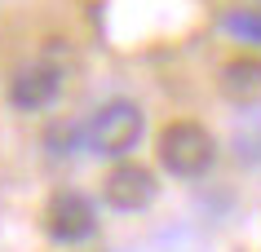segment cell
<instances>
[{"label":"cell","instance_id":"obj_1","mask_svg":"<svg viewBox=\"0 0 261 252\" xmlns=\"http://www.w3.org/2000/svg\"><path fill=\"white\" fill-rule=\"evenodd\" d=\"M142 128H146V120H142V111L133 102L111 98L84 120V151L102 155V159H124L142 142Z\"/></svg>","mask_w":261,"mask_h":252},{"label":"cell","instance_id":"obj_2","mask_svg":"<svg viewBox=\"0 0 261 252\" xmlns=\"http://www.w3.org/2000/svg\"><path fill=\"white\" fill-rule=\"evenodd\" d=\"M160 164L173 173V177H204L208 168L217 164V142L208 133L204 124H195V120H177V124H168L160 133Z\"/></svg>","mask_w":261,"mask_h":252},{"label":"cell","instance_id":"obj_3","mask_svg":"<svg viewBox=\"0 0 261 252\" xmlns=\"http://www.w3.org/2000/svg\"><path fill=\"white\" fill-rule=\"evenodd\" d=\"M97 230V208L93 199L75 195V190H58L49 204H44V235L62 243V248H75L84 239H93Z\"/></svg>","mask_w":261,"mask_h":252},{"label":"cell","instance_id":"obj_4","mask_svg":"<svg viewBox=\"0 0 261 252\" xmlns=\"http://www.w3.org/2000/svg\"><path fill=\"white\" fill-rule=\"evenodd\" d=\"M155 190H160V186H155V173L142 168V164H133V159H120V164L107 173V182H102V199H107L115 212L151 208Z\"/></svg>","mask_w":261,"mask_h":252},{"label":"cell","instance_id":"obj_5","mask_svg":"<svg viewBox=\"0 0 261 252\" xmlns=\"http://www.w3.org/2000/svg\"><path fill=\"white\" fill-rule=\"evenodd\" d=\"M58 98H62V67L44 62V58L18 67L14 80H9V102H14L18 111H44Z\"/></svg>","mask_w":261,"mask_h":252},{"label":"cell","instance_id":"obj_6","mask_svg":"<svg viewBox=\"0 0 261 252\" xmlns=\"http://www.w3.org/2000/svg\"><path fill=\"white\" fill-rule=\"evenodd\" d=\"M221 93L239 106L261 102V58H234L221 67Z\"/></svg>","mask_w":261,"mask_h":252},{"label":"cell","instance_id":"obj_7","mask_svg":"<svg viewBox=\"0 0 261 252\" xmlns=\"http://www.w3.org/2000/svg\"><path fill=\"white\" fill-rule=\"evenodd\" d=\"M84 142V124H71V120H58V124L44 128V146L49 155H75Z\"/></svg>","mask_w":261,"mask_h":252},{"label":"cell","instance_id":"obj_8","mask_svg":"<svg viewBox=\"0 0 261 252\" xmlns=\"http://www.w3.org/2000/svg\"><path fill=\"white\" fill-rule=\"evenodd\" d=\"M226 31L244 36V40H261V18L257 14H230L226 18Z\"/></svg>","mask_w":261,"mask_h":252}]
</instances>
